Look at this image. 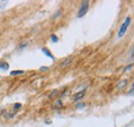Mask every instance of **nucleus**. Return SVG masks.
Masks as SVG:
<instances>
[{
    "label": "nucleus",
    "mask_w": 134,
    "mask_h": 127,
    "mask_svg": "<svg viewBox=\"0 0 134 127\" xmlns=\"http://www.w3.org/2000/svg\"><path fill=\"white\" fill-rule=\"evenodd\" d=\"M130 24H131V18L130 17H127L125 19V22L122 24L120 30H119V33H118V36L119 37H123L124 36V34L126 33V31H127V29H128V27H129Z\"/></svg>",
    "instance_id": "f257e3e1"
},
{
    "label": "nucleus",
    "mask_w": 134,
    "mask_h": 127,
    "mask_svg": "<svg viewBox=\"0 0 134 127\" xmlns=\"http://www.w3.org/2000/svg\"><path fill=\"white\" fill-rule=\"evenodd\" d=\"M88 9H89V2L85 1L82 4V6H81V8H80V10L78 12V18H83L84 15L88 12Z\"/></svg>",
    "instance_id": "f03ea898"
},
{
    "label": "nucleus",
    "mask_w": 134,
    "mask_h": 127,
    "mask_svg": "<svg viewBox=\"0 0 134 127\" xmlns=\"http://www.w3.org/2000/svg\"><path fill=\"white\" fill-rule=\"evenodd\" d=\"M85 93H86V91H85V90H83V91H81V92L76 93V94L73 96V100H74V101H78V100L82 99V98L85 96Z\"/></svg>",
    "instance_id": "7ed1b4c3"
},
{
    "label": "nucleus",
    "mask_w": 134,
    "mask_h": 127,
    "mask_svg": "<svg viewBox=\"0 0 134 127\" xmlns=\"http://www.w3.org/2000/svg\"><path fill=\"white\" fill-rule=\"evenodd\" d=\"M9 67L8 65V63L5 62V61H0V69L1 70H7Z\"/></svg>",
    "instance_id": "20e7f679"
},
{
    "label": "nucleus",
    "mask_w": 134,
    "mask_h": 127,
    "mask_svg": "<svg viewBox=\"0 0 134 127\" xmlns=\"http://www.w3.org/2000/svg\"><path fill=\"white\" fill-rule=\"evenodd\" d=\"M41 51H42V53H43V54H46L48 57H50L52 60H54V57H53V55L51 54V52H50V51H48V49H46V47H43V49H42Z\"/></svg>",
    "instance_id": "39448f33"
},
{
    "label": "nucleus",
    "mask_w": 134,
    "mask_h": 127,
    "mask_svg": "<svg viewBox=\"0 0 134 127\" xmlns=\"http://www.w3.org/2000/svg\"><path fill=\"white\" fill-rule=\"evenodd\" d=\"M70 63H71V59H66L64 62L61 63L60 66H61V67H66V66H68V65L70 64Z\"/></svg>",
    "instance_id": "423d86ee"
},
{
    "label": "nucleus",
    "mask_w": 134,
    "mask_h": 127,
    "mask_svg": "<svg viewBox=\"0 0 134 127\" xmlns=\"http://www.w3.org/2000/svg\"><path fill=\"white\" fill-rule=\"evenodd\" d=\"M25 71L24 70H12L11 72H10V75H19V74H23Z\"/></svg>",
    "instance_id": "0eeeda50"
},
{
    "label": "nucleus",
    "mask_w": 134,
    "mask_h": 127,
    "mask_svg": "<svg viewBox=\"0 0 134 127\" xmlns=\"http://www.w3.org/2000/svg\"><path fill=\"white\" fill-rule=\"evenodd\" d=\"M21 106H22V104H21V103H14L13 108H14V109H18V108H20Z\"/></svg>",
    "instance_id": "6e6552de"
},
{
    "label": "nucleus",
    "mask_w": 134,
    "mask_h": 127,
    "mask_svg": "<svg viewBox=\"0 0 134 127\" xmlns=\"http://www.w3.org/2000/svg\"><path fill=\"white\" fill-rule=\"evenodd\" d=\"M51 38L53 39V41H54V42H56V41H58V37H57L56 35H54V34H53V35L51 36Z\"/></svg>",
    "instance_id": "1a4fd4ad"
},
{
    "label": "nucleus",
    "mask_w": 134,
    "mask_h": 127,
    "mask_svg": "<svg viewBox=\"0 0 134 127\" xmlns=\"http://www.w3.org/2000/svg\"><path fill=\"white\" fill-rule=\"evenodd\" d=\"M126 82H127V81H122V83H121L120 85H119V86H118V88H121V87H124V86L126 85Z\"/></svg>",
    "instance_id": "9d476101"
},
{
    "label": "nucleus",
    "mask_w": 134,
    "mask_h": 127,
    "mask_svg": "<svg viewBox=\"0 0 134 127\" xmlns=\"http://www.w3.org/2000/svg\"><path fill=\"white\" fill-rule=\"evenodd\" d=\"M57 93H58V91H57V90H55V91H54V92H52V94H51V95H50V98H53V97H54V96H55V95H56V94H57Z\"/></svg>",
    "instance_id": "9b49d317"
},
{
    "label": "nucleus",
    "mask_w": 134,
    "mask_h": 127,
    "mask_svg": "<svg viewBox=\"0 0 134 127\" xmlns=\"http://www.w3.org/2000/svg\"><path fill=\"white\" fill-rule=\"evenodd\" d=\"M48 67H40V70H48Z\"/></svg>",
    "instance_id": "f8f14e48"
},
{
    "label": "nucleus",
    "mask_w": 134,
    "mask_h": 127,
    "mask_svg": "<svg viewBox=\"0 0 134 127\" xmlns=\"http://www.w3.org/2000/svg\"><path fill=\"white\" fill-rule=\"evenodd\" d=\"M134 55V45H133V49H132V52H131V56Z\"/></svg>",
    "instance_id": "ddd939ff"
},
{
    "label": "nucleus",
    "mask_w": 134,
    "mask_h": 127,
    "mask_svg": "<svg viewBox=\"0 0 134 127\" xmlns=\"http://www.w3.org/2000/svg\"><path fill=\"white\" fill-rule=\"evenodd\" d=\"M131 91H134V84H133V86H132V90Z\"/></svg>",
    "instance_id": "4468645a"
}]
</instances>
